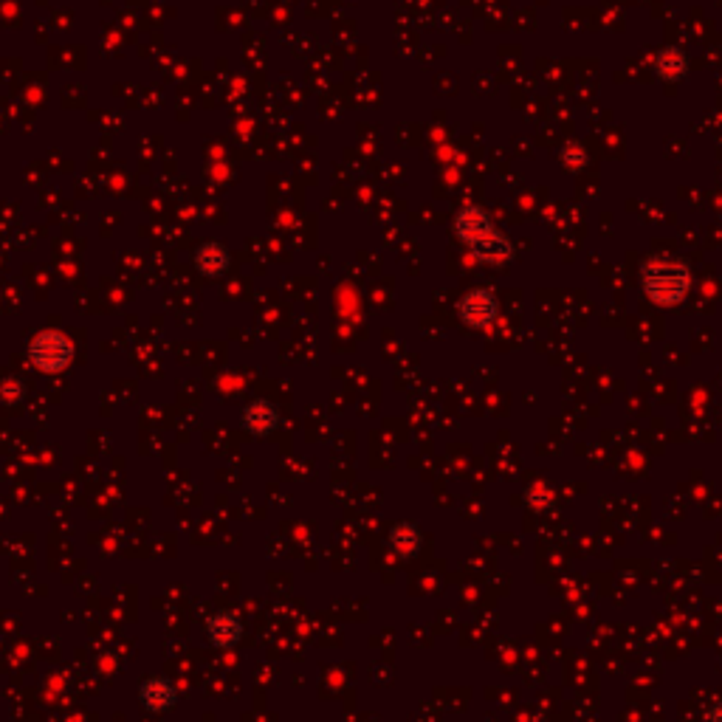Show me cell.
Segmentation results:
<instances>
[{
  "label": "cell",
  "mask_w": 722,
  "mask_h": 722,
  "mask_svg": "<svg viewBox=\"0 0 722 722\" xmlns=\"http://www.w3.org/2000/svg\"><path fill=\"white\" fill-rule=\"evenodd\" d=\"M136 700H139V706H142L144 711H150V714H167V711H173V708L178 706L181 691L175 686V680H170L167 675H150L139 683Z\"/></svg>",
  "instance_id": "cell-6"
},
{
  "label": "cell",
  "mask_w": 722,
  "mask_h": 722,
  "mask_svg": "<svg viewBox=\"0 0 722 722\" xmlns=\"http://www.w3.org/2000/svg\"><path fill=\"white\" fill-rule=\"evenodd\" d=\"M455 226L457 240L466 246V252L477 260V263H486V266H505L514 260L517 246L514 240L505 235L503 229L494 223V218L488 215V209L480 204H466L460 206L455 212Z\"/></svg>",
  "instance_id": "cell-1"
},
{
  "label": "cell",
  "mask_w": 722,
  "mask_h": 722,
  "mask_svg": "<svg viewBox=\"0 0 722 722\" xmlns=\"http://www.w3.org/2000/svg\"><path fill=\"white\" fill-rule=\"evenodd\" d=\"M562 164H565L567 170H581V167H587V150H584L579 142L565 144V147H562Z\"/></svg>",
  "instance_id": "cell-12"
},
{
  "label": "cell",
  "mask_w": 722,
  "mask_h": 722,
  "mask_svg": "<svg viewBox=\"0 0 722 722\" xmlns=\"http://www.w3.org/2000/svg\"><path fill=\"white\" fill-rule=\"evenodd\" d=\"M77 359V347L65 330L43 328L37 330L29 342V361L43 376H60Z\"/></svg>",
  "instance_id": "cell-3"
},
{
  "label": "cell",
  "mask_w": 722,
  "mask_h": 722,
  "mask_svg": "<svg viewBox=\"0 0 722 722\" xmlns=\"http://www.w3.org/2000/svg\"><path fill=\"white\" fill-rule=\"evenodd\" d=\"M192 263L198 268V274H204L209 280H218L232 268V252L220 240H204L192 254Z\"/></svg>",
  "instance_id": "cell-8"
},
{
  "label": "cell",
  "mask_w": 722,
  "mask_h": 722,
  "mask_svg": "<svg viewBox=\"0 0 722 722\" xmlns=\"http://www.w3.org/2000/svg\"><path fill=\"white\" fill-rule=\"evenodd\" d=\"M525 503L531 505L534 511H545L553 503V491L548 486H542V483H536V486L525 491Z\"/></svg>",
  "instance_id": "cell-13"
},
{
  "label": "cell",
  "mask_w": 722,
  "mask_h": 722,
  "mask_svg": "<svg viewBox=\"0 0 722 722\" xmlns=\"http://www.w3.org/2000/svg\"><path fill=\"white\" fill-rule=\"evenodd\" d=\"M457 316L471 330H488L500 319V299L491 288H471L457 299Z\"/></svg>",
  "instance_id": "cell-4"
},
{
  "label": "cell",
  "mask_w": 722,
  "mask_h": 722,
  "mask_svg": "<svg viewBox=\"0 0 722 722\" xmlns=\"http://www.w3.org/2000/svg\"><path fill=\"white\" fill-rule=\"evenodd\" d=\"M283 426V412L271 398H254L240 409V429L252 438H271Z\"/></svg>",
  "instance_id": "cell-5"
},
{
  "label": "cell",
  "mask_w": 722,
  "mask_h": 722,
  "mask_svg": "<svg viewBox=\"0 0 722 722\" xmlns=\"http://www.w3.org/2000/svg\"><path fill=\"white\" fill-rule=\"evenodd\" d=\"M424 545V536H421V528L415 525V522H398L393 528V534H390V548L398 553V556H415L418 550Z\"/></svg>",
  "instance_id": "cell-10"
},
{
  "label": "cell",
  "mask_w": 722,
  "mask_h": 722,
  "mask_svg": "<svg viewBox=\"0 0 722 722\" xmlns=\"http://www.w3.org/2000/svg\"><path fill=\"white\" fill-rule=\"evenodd\" d=\"M23 398H26V381H23V378L20 376L0 378V404L17 407V404H23Z\"/></svg>",
  "instance_id": "cell-11"
},
{
  "label": "cell",
  "mask_w": 722,
  "mask_h": 722,
  "mask_svg": "<svg viewBox=\"0 0 722 722\" xmlns=\"http://www.w3.org/2000/svg\"><path fill=\"white\" fill-rule=\"evenodd\" d=\"M691 285H694L691 266L680 257L660 254V257H649L641 266V291L652 305L675 308L689 297Z\"/></svg>",
  "instance_id": "cell-2"
},
{
  "label": "cell",
  "mask_w": 722,
  "mask_h": 722,
  "mask_svg": "<svg viewBox=\"0 0 722 722\" xmlns=\"http://www.w3.org/2000/svg\"><path fill=\"white\" fill-rule=\"evenodd\" d=\"M706 722H722V700L711 703L706 711Z\"/></svg>",
  "instance_id": "cell-14"
},
{
  "label": "cell",
  "mask_w": 722,
  "mask_h": 722,
  "mask_svg": "<svg viewBox=\"0 0 722 722\" xmlns=\"http://www.w3.org/2000/svg\"><path fill=\"white\" fill-rule=\"evenodd\" d=\"M246 629H243V618L232 610H218L204 621V638L206 644L215 649H235L243 641Z\"/></svg>",
  "instance_id": "cell-7"
},
{
  "label": "cell",
  "mask_w": 722,
  "mask_h": 722,
  "mask_svg": "<svg viewBox=\"0 0 722 722\" xmlns=\"http://www.w3.org/2000/svg\"><path fill=\"white\" fill-rule=\"evenodd\" d=\"M691 60L689 51L680 46H663L655 51L652 57V71L660 82H680V79L689 74Z\"/></svg>",
  "instance_id": "cell-9"
}]
</instances>
